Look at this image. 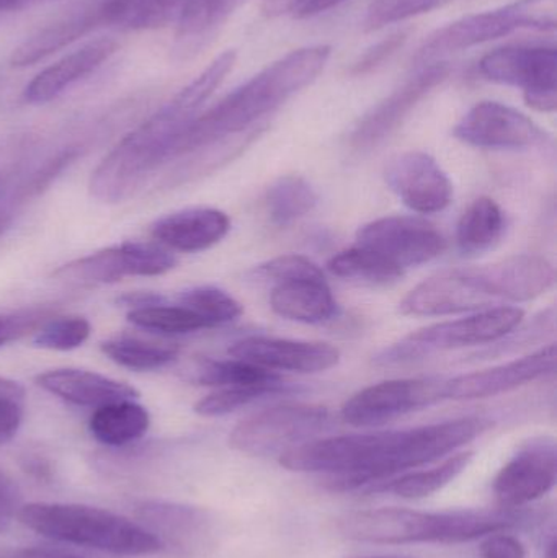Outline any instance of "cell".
Listing matches in <instances>:
<instances>
[{
	"label": "cell",
	"instance_id": "6da1fadb",
	"mask_svg": "<svg viewBox=\"0 0 557 558\" xmlns=\"http://www.w3.org/2000/svg\"><path fill=\"white\" fill-rule=\"evenodd\" d=\"M491 425L489 420L464 416L399 432L313 439L280 456V464L291 472L329 475L332 490H368L470 445Z\"/></svg>",
	"mask_w": 557,
	"mask_h": 558
},
{
	"label": "cell",
	"instance_id": "7a4b0ae2",
	"mask_svg": "<svg viewBox=\"0 0 557 558\" xmlns=\"http://www.w3.org/2000/svg\"><path fill=\"white\" fill-rule=\"evenodd\" d=\"M330 52L332 48L327 45L306 46L271 62L206 113L198 114L177 137L172 157L247 133L262 118L313 84L326 68Z\"/></svg>",
	"mask_w": 557,
	"mask_h": 558
},
{
	"label": "cell",
	"instance_id": "3957f363",
	"mask_svg": "<svg viewBox=\"0 0 557 558\" xmlns=\"http://www.w3.org/2000/svg\"><path fill=\"white\" fill-rule=\"evenodd\" d=\"M533 520V514L512 508L500 510L428 511L379 508L355 511L337 520V531L346 539L378 546L408 544H461L502 531L516 530Z\"/></svg>",
	"mask_w": 557,
	"mask_h": 558
},
{
	"label": "cell",
	"instance_id": "277c9868",
	"mask_svg": "<svg viewBox=\"0 0 557 558\" xmlns=\"http://www.w3.org/2000/svg\"><path fill=\"white\" fill-rule=\"evenodd\" d=\"M23 526L46 539L123 557L159 554L160 541L121 514L72 504H29L20 508Z\"/></svg>",
	"mask_w": 557,
	"mask_h": 558
},
{
	"label": "cell",
	"instance_id": "5b68a950",
	"mask_svg": "<svg viewBox=\"0 0 557 558\" xmlns=\"http://www.w3.org/2000/svg\"><path fill=\"white\" fill-rule=\"evenodd\" d=\"M193 120L172 101L160 108L124 136L94 170L88 183L92 196L108 205L130 198L160 163L172 157L177 137Z\"/></svg>",
	"mask_w": 557,
	"mask_h": 558
},
{
	"label": "cell",
	"instance_id": "8992f818",
	"mask_svg": "<svg viewBox=\"0 0 557 558\" xmlns=\"http://www.w3.org/2000/svg\"><path fill=\"white\" fill-rule=\"evenodd\" d=\"M557 0H516L509 5L483 13L463 16L444 28L437 29L415 54L419 68L434 64L438 59L493 39L512 35L519 29H555Z\"/></svg>",
	"mask_w": 557,
	"mask_h": 558
},
{
	"label": "cell",
	"instance_id": "52a82bcc",
	"mask_svg": "<svg viewBox=\"0 0 557 558\" xmlns=\"http://www.w3.org/2000/svg\"><path fill=\"white\" fill-rule=\"evenodd\" d=\"M523 317L525 312L522 308L497 305L458 320L440 322V324L421 328L402 338L391 348H386L376 357V363L383 366H399V364L421 360L435 351L496 343L507 337L510 331L516 330L522 324Z\"/></svg>",
	"mask_w": 557,
	"mask_h": 558
},
{
	"label": "cell",
	"instance_id": "ba28073f",
	"mask_svg": "<svg viewBox=\"0 0 557 558\" xmlns=\"http://www.w3.org/2000/svg\"><path fill=\"white\" fill-rule=\"evenodd\" d=\"M330 412L313 403H284L242 420L229 435V446L255 458L283 456L330 428Z\"/></svg>",
	"mask_w": 557,
	"mask_h": 558
},
{
	"label": "cell",
	"instance_id": "9c48e42d",
	"mask_svg": "<svg viewBox=\"0 0 557 558\" xmlns=\"http://www.w3.org/2000/svg\"><path fill=\"white\" fill-rule=\"evenodd\" d=\"M480 72L496 84L523 88L525 104L542 113L557 107V49L555 45L506 46L487 52Z\"/></svg>",
	"mask_w": 557,
	"mask_h": 558
},
{
	"label": "cell",
	"instance_id": "30bf717a",
	"mask_svg": "<svg viewBox=\"0 0 557 558\" xmlns=\"http://www.w3.org/2000/svg\"><path fill=\"white\" fill-rule=\"evenodd\" d=\"M444 379H392L373 384L353 393L343 403L342 415L347 425L372 428L385 425L399 416L441 402Z\"/></svg>",
	"mask_w": 557,
	"mask_h": 558
},
{
	"label": "cell",
	"instance_id": "8fae6325",
	"mask_svg": "<svg viewBox=\"0 0 557 558\" xmlns=\"http://www.w3.org/2000/svg\"><path fill=\"white\" fill-rule=\"evenodd\" d=\"M356 245L405 270L440 257L447 241L432 222L417 216H386L360 228Z\"/></svg>",
	"mask_w": 557,
	"mask_h": 558
},
{
	"label": "cell",
	"instance_id": "7c38bea8",
	"mask_svg": "<svg viewBox=\"0 0 557 558\" xmlns=\"http://www.w3.org/2000/svg\"><path fill=\"white\" fill-rule=\"evenodd\" d=\"M175 265L167 248L128 242L62 265L52 277L71 284H113L128 277H160Z\"/></svg>",
	"mask_w": 557,
	"mask_h": 558
},
{
	"label": "cell",
	"instance_id": "4fadbf2b",
	"mask_svg": "<svg viewBox=\"0 0 557 558\" xmlns=\"http://www.w3.org/2000/svg\"><path fill=\"white\" fill-rule=\"evenodd\" d=\"M557 481V446L552 436L523 442L494 478V495L502 508L526 507L548 495Z\"/></svg>",
	"mask_w": 557,
	"mask_h": 558
},
{
	"label": "cell",
	"instance_id": "5bb4252c",
	"mask_svg": "<svg viewBox=\"0 0 557 558\" xmlns=\"http://www.w3.org/2000/svg\"><path fill=\"white\" fill-rule=\"evenodd\" d=\"M141 526L179 557L206 556L216 546V523L209 511L190 505L147 500L136 507Z\"/></svg>",
	"mask_w": 557,
	"mask_h": 558
},
{
	"label": "cell",
	"instance_id": "9a60e30c",
	"mask_svg": "<svg viewBox=\"0 0 557 558\" xmlns=\"http://www.w3.org/2000/svg\"><path fill=\"white\" fill-rule=\"evenodd\" d=\"M450 72V64L444 61L419 68V71L409 77L401 87L383 98L356 123L350 134V146L356 150H366L378 146L404 123L411 111L428 94H432L434 88L447 81Z\"/></svg>",
	"mask_w": 557,
	"mask_h": 558
},
{
	"label": "cell",
	"instance_id": "2e32d148",
	"mask_svg": "<svg viewBox=\"0 0 557 558\" xmlns=\"http://www.w3.org/2000/svg\"><path fill=\"white\" fill-rule=\"evenodd\" d=\"M453 136L481 149L522 150L542 146L548 134L522 111L499 101H480L460 123Z\"/></svg>",
	"mask_w": 557,
	"mask_h": 558
},
{
	"label": "cell",
	"instance_id": "e0dca14e",
	"mask_svg": "<svg viewBox=\"0 0 557 558\" xmlns=\"http://www.w3.org/2000/svg\"><path fill=\"white\" fill-rule=\"evenodd\" d=\"M386 185L419 215L444 211L453 199V183L440 163L422 150H408L389 160Z\"/></svg>",
	"mask_w": 557,
	"mask_h": 558
},
{
	"label": "cell",
	"instance_id": "ac0fdd59",
	"mask_svg": "<svg viewBox=\"0 0 557 558\" xmlns=\"http://www.w3.org/2000/svg\"><path fill=\"white\" fill-rule=\"evenodd\" d=\"M556 367V344L543 347L520 360L499 364L489 369L474 371L461 376L444 379L441 399L477 400L489 399L519 389L548 376Z\"/></svg>",
	"mask_w": 557,
	"mask_h": 558
},
{
	"label": "cell",
	"instance_id": "d6986e66",
	"mask_svg": "<svg viewBox=\"0 0 557 558\" xmlns=\"http://www.w3.org/2000/svg\"><path fill=\"white\" fill-rule=\"evenodd\" d=\"M500 305L473 275L464 270L450 271L425 279L415 286L399 304L404 315L415 317H444V315L477 312Z\"/></svg>",
	"mask_w": 557,
	"mask_h": 558
},
{
	"label": "cell",
	"instance_id": "ffe728a7",
	"mask_svg": "<svg viewBox=\"0 0 557 558\" xmlns=\"http://www.w3.org/2000/svg\"><path fill=\"white\" fill-rule=\"evenodd\" d=\"M229 354L235 360L247 361L275 373H324L340 361L339 348L332 344L268 337L242 338L231 344Z\"/></svg>",
	"mask_w": 557,
	"mask_h": 558
},
{
	"label": "cell",
	"instance_id": "44dd1931",
	"mask_svg": "<svg viewBox=\"0 0 557 558\" xmlns=\"http://www.w3.org/2000/svg\"><path fill=\"white\" fill-rule=\"evenodd\" d=\"M496 302H525L553 288L556 279L552 262L540 255H512L496 264L468 268Z\"/></svg>",
	"mask_w": 557,
	"mask_h": 558
},
{
	"label": "cell",
	"instance_id": "7402d4cb",
	"mask_svg": "<svg viewBox=\"0 0 557 558\" xmlns=\"http://www.w3.org/2000/svg\"><path fill=\"white\" fill-rule=\"evenodd\" d=\"M118 41L108 36L92 39L71 54L59 59L55 64L39 72L28 85H26L25 100L32 105L48 104L58 98L62 92L77 84L82 78L97 71L104 62H107L118 51Z\"/></svg>",
	"mask_w": 557,
	"mask_h": 558
},
{
	"label": "cell",
	"instance_id": "603a6c76",
	"mask_svg": "<svg viewBox=\"0 0 557 558\" xmlns=\"http://www.w3.org/2000/svg\"><path fill=\"white\" fill-rule=\"evenodd\" d=\"M231 231V219L215 208H190L154 222L150 234L160 244L185 254L208 251Z\"/></svg>",
	"mask_w": 557,
	"mask_h": 558
},
{
	"label": "cell",
	"instance_id": "cb8c5ba5",
	"mask_svg": "<svg viewBox=\"0 0 557 558\" xmlns=\"http://www.w3.org/2000/svg\"><path fill=\"white\" fill-rule=\"evenodd\" d=\"M36 384L65 402L95 409L140 397V392L130 384L84 369L48 371L36 376Z\"/></svg>",
	"mask_w": 557,
	"mask_h": 558
},
{
	"label": "cell",
	"instance_id": "d4e9b609",
	"mask_svg": "<svg viewBox=\"0 0 557 558\" xmlns=\"http://www.w3.org/2000/svg\"><path fill=\"white\" fill-rule=\"evenodd\" d=\"M270 305L275 314L300 324H324L339 314L326 277L275 282Z\"/></svg>",
	"mask_w": 557,
	"mask_h": 558
},
{
	"label": "cell",
	"instance_id": "484cf974",
	"mask_svg": "<svg viewBox=\"0 0 557 558\" xmlns=\"http://www.w3.org/2000/svg\"><path fill=\"white\" fill-rule=\"evenodd\" d=\"M100 26L101 19L100 13H98V5L72 13L65 19L45 26L35 35L26 38L22 45L16 46L12 56H10V65L22 69L36 64L48 56L68 48L69 45L94 32V29L100 28Z\"/></svg>",
	"mask_w": 557,
	"mask_h": 558
},
{
	"label": "cell",
	"instance_id": "4316f807",
	"mask_svg": "<svg viewBox=\"0 0 557 558\" xmlns=\"http://www.w3.org/2000/svg\"><path fill=\"white\" fill-rule=\"evenodd\" d=\"M244 0H183L177 15V48L196 52Z\"/></svg>",
	"mask_w": 557,
	"mask_h": 558
},
{
	"label": "cell",
	"instance_id": "83f0119b",
	"mask_svg": "<svg viewBox=\"0 0 557 558\" xmlns=\"http://www.w3.org/2000/svg\"><path fill=\"white\" fill-rule=\"evenodd\" d=\"M182 379L198 386L232 387L251 386V384L283 383L280 374L265 367L255 366L247 361L211 360V357H195L189 361L180 371Z\"/></svg>",
	"mask_w": 557,
	"mask_h": 558
},
{
	"label": "cell",
	"instance_id": "f1b7e54d",
	"mask_svg": "<svg viewBox=\"0 0 557 558\" xmlns=\"http://www.w3.org/2000/svg\"><path fill=\"white\" fill-rule=\"evenodd\" d=\"M149 426V412L134 400L100 407L88 422L92 436L110 448H121L137 441L146 435Z\"/></svg>",
	"mask_w": 557,
	"mask_h": 558
},
{
	"label": "cell",
	"instance_id": "f546056e",
	"mask_svg": "<svg viewBox=\"0 0 557 558\" xmlns=\"http://www.w3.org/2000/svg\"><path fill=\"white\" fill-rule=\"evenodd\" d=\"M506 216L493 198L474 199L461 215L457 226L458 251L464 257H476L491 251L502 238Z\"/></svg>",
	"mask_w": 557,
	"mask_h": 558
},
{
	"label": "cell",
	"instance_id": "4dcf8cb0",
	"mask_svg": "<svg viewBox=\"0 0 557 558\" xmlns=\"http://www.w3.org/2000/svg\"><path fill=\"white\" fill-rule=\"evenodd\" d=\"M183 0H105L98 5L101 26L141 32L175 22Z\"/></svg>",
	"mask_w": 557,
	"mask_h": 558
},
{
	"label": "cell",
	"instance_id": "1f68e13d",
	"mask_svg": "<svg viewBox=\"0 0 557 558\" xmlns=\"http://www.w3.org/2000/svg\"><path fill=\"white\" fill-rule=\"evenodd\" d=\"M473 452H460L431 471L412 472V474L383 482L376 487H370L366 492L370 494L389 492V494L398 495L405 500H421V498L431 497L450 485L461 472L467 471L468 465L473 461Z\"/></svg>",
	"mask_w": 557,
	"mask_h": 558
},
{
	"label": "cell",
	"instance_id": "d6a6232c",
	"mask_svg": "<svg viewBox=\"0 0 557 558\" xmlns=\"http://www.w3.org/2000/svg\"><path fill=\"white\" fill-rule=\"evenodd\" d=\"M327 270L334 277L372 286L392 284L404 275V270L396 267L395 264L386 260L382 255L375 254L368 248L360 247V245L346 248V251L334 255L327 264Z\"/></svg>",
	"mask_w": 557,
	"mask_h": 558
},
{
	"label": "cell",
	"instance_id": "836d02e7",
	"mask_svg": "<svg viewBox=\"0 0 557 558\" xmlns=\"http://www.w3.org/2000/svg\"><path fill=\"white\" fill-rule=\"evenodd\" d=\"M316 190L298 175H284L271 183L265 196L270 221L277 226H290L310 215L317 205Z\"/></svg>",
	"mask_w": 557,
	"mask_h": 558
},
{
	"label": "cell",
	"instance_id": "e575fe53",
	"mask_svg": "<svg viewBox=\"0 0 557 558\" xmlns=\"http://www.w3.org/2000/svg\"><path fill=\"white\" fill-rule=\"evenodd\" d=\"M100 348L113 363L131 371L159 369L179 356V348L173 344L153 343L136 338L104 341Z\"/></svg>",
	"mask_w": 557,
	"mask_h": 558
},
{
	"label": "cell",
	"instance_id": "d590c367",
	"mask_svg": "<svg viewBox=\"0 0 557 558\" xmlns=\"http://www.w3.org/2000/svg\"><path fill=\"white\" fill-rule=\"evenodd\" d=\"M290 392H294L293 387L284 383L222 387L199 400L195 405V412L202 416H225L261 400L287 396Z\"/></svg>",
	"mask_w": 557,
	"mask_h": 558
},
{
	"label": "cell",
	"instance_id": "8d00e7d4",
	"mask_svg": "<svg viewBox=\"0 0 557 558\" xmlns=\"http://www.w3.org/2000/svg\"><path fill=\"white\" fill-rule=\"evenodd\" d=\"M179 304L198 315L208 328L229 324L242 315L241 302L215 286H196L180 292Z\"/></svg>",
	"mask_w": 557,
	"mask_h": 558
},
{
	"label": "cell",
	"instance_id": "74e56055",
	"mask_svg": "<svg viewBox=\"0 0 557 558\" xmlns=\"http://www.w3.org/2000/svg\"><path fill=\"white\" fill-rule=\"evenodd\" d=\"M128 320L154 333L182 335L208 328V325L183 305H153L128 312Z\"/></svg>",
	"mask_w": 557,
	"mask_h": 558
},
{
	"label": "cell",
	"instance_id": "f35d334b",
	"mask_svg": "<svg viewBox=\"0 0 557 558\" xmlns=\"http://www.w3.org/2000/svg\"><path fill=\"white\" fill-rule=\"evenodd\" d=\"M453 0H372L366 10L363 26L366 32L385 28L392 23L404 22L412 16L432 12Z\"/></svg>",
	"mask_w": 557,
	"mask_h": 558
},
{
	"label": "cell",
	"instance_id": "ab89813d",
	"mask_svg": "<svg viewBox=\"0 0 557 558\" xmlns=\"http://www.w3.org/2000/svg\"><path fill=\"white\" fill-rule=\"evenodd\" d=\"M90 324L84 317L48 320L33 338V344L45 350L69 351L82 347L90 337Z\"/></svg>",
	"mask_w": 557,
	"mask_h": 558
},
{
	"label": "cell",
	"instance_id": "60d3db41",
	"mask_svg": "<svg viewBox=\"0 0 557 558\" xmlns=\"http://www.w3.org/2000/svg\"><path fill=\"white\" fill-rule=\"evenodd\" d=\"M257 274L268 281L280 282L288 279L298 278H320L324 277L323 270L317 267L310 258L301 255H281L274 260L262 264L257 268Z\"/></svg>",
	"mask_w": 557,
	"mask_h": 558
},
{
	"label": "cell",
	"instance_id": "b9f144b4",
	"mask_svg": "<svg viewBox=\"0 0 557 558\" xmlns=\"http://www.w3.org/2000/svg\"><path fill=\"white\" fill-rule=\"evenodd\" d=\"M409 33H411L409 28L398 29V32L391 33V35L383 38L382 41L373 45L372 48L366 49V51L353 62L350 74L355 75V77L372 74L373 71H376L379 65L385 64L389 58H392V56L405 45Z\"/></svg>",
	"mask_w": 557,
	"mask_h": 558
},
{
	"label": "cell",
	"instance_id": "7bdbcfd3",
	"mask_svg": "<svg viewBox=\"0 0 557 558\" xmlns=\"http://www.w3.org/2000/svg\"><path fill=\"white\" fill-rule=\"evenodd\" d=\"M49 308H32L19 314L0 315V348L25 335L38 331L51 318Z\"/></svg>",
	"mask_w": 557,
	"mask_h": 558
},
{
	"label": "cell",
	"instance_id": "ee69618b",
	"mask_svg": "<svg viewBox=\"0 0 557 558\" xmlns=\"http://www.w3.org/2000/svg\"><path fill=\"white\" fill-rule=\"evenodd\" d=\"M22 508V494L19 485L5 471L0 469V533L12 526Z\"/></svg>",
	"mask_w": 557,
	"mask_h": 558
},
{
	"label": "cell",
	"instance_id": "f6af8a7d",
	"mask_svg": "<svg viewBox=\"0 0 557 558\" xmlns=\"http://www.w3.org/2000/svg\"><path fill=\"white\" fill-rule=\"evenodd\" d=\"M483 558H525V547L517 537L502 533L489 534L480 546Z\"/></svg>",
	"mask_w": 557,
	"mask_h": 558
},
{
	"label": "cell",
	"instance_id": "bcb514c9",
	"mask_svg": "<svg viewBox=\"0 0 557 558\" xmlns=\"http://www.w3.org/2000/svg\"><path fill=\"white\" fill-rule=\"evenodd\" d=\"M23 422V403L0 399V446L15 438Z\"/></svg>",
	"mask_w": 557,
	"mask_h": 558
},
{
	"label": "cell",
	"instance_id": "7dc6e473",
	"mask_svg": "<svg viewBox=\"0 0 557 558\" xmlns=\"http://www.w3.org/2000/svg\"><path fill=\"white\" fill-rule=\"evenodd\" d=\"M166 302L167 299L162 294L153 291L124 292L117 298V304L130 308V311L153 307V305L166 304Z\"/></svg>",
	"mask_w": 557,
	"mask_h": 558
},
{
	"label": "cell",
	"instance_id": "c3c4849f",
	"mask_svg": "<svg viewBox=\"0 0 557 558\" xmlns=\"http://www.w3.org/2000/svg\"><path fill=\"white\" fill-rule=\"evenodd\" d=\"M307 0H264L262 10L267 16L283 15V13H296Z\"/></svg>",
	"mask_w": 557,
	"mask_h": 558
},
{
	"label": "cell",
	"instance_id": "681fc988",
	"mask_svg": "<svg viewBox=\"0 0 557 558\" xmlns=\"http://www.w3.org/2000/svg\"><path fill=\"white\" fill-rule=\"evenodd\" d=\"M346 0H307L296 13L294 19H310V16L319 15V13L327 12L334 7L340 5Z\"/></svg>",
	"mask_w": 557,
	"mask_h": 558
},
{
	"label": "cell",
	"instance_id": "f907efd6",
	"mask_svg": "<svg viewBox=\"0 0 557 558\" xmlns=\"http://www.w3.org/2000/svg\"><path fill=\"white\" fill-rule=\"evenodd\" d=\"M25 387L22 384L7 379V377H0V399L25 403Z\"/></svg>",
	"mask_w": 557,
	"mask_h": 558
},
{
	"label": "cell",
	"instance_id": "816d5d0a",
	"mask_svg": "<svg viewBox=\"0 0 557 558\" xmlns=\"http://www.w3.org/2000/svg\"><path fill=\"white\" fill-rule=\"evenodd\" d=\"M13 558H81L72 554L62 553V550L51 549H25L16 553Z\"/></svg>",
	"mask_w": 557,
	"mask_h": 558
},
{
	"label": "cell",
	"instance_id": "f5cc1de1",
	"mask_svg": "<svg viewBox=\"0 0 557 558\" xmlns=\"http://www.w3.org/2000/svg\"><path fill=\"white\" fill-rule=\"evenodd\" d=\"M43 2H48V0H0V13L19 12L26 7Z\"/></svg>",
	"mask_w": 557,
	"mask_h": 558
},
{
	"label": "cell",
	"instance_id": "db71d44e",
	"mask_svg": "<svg viewBox=\"0 0 557 558\" xmlns=\"http://www.w3.org/2000/svg\"><path fill=\"white\" fill-rule=\"evenodd\" d=\"M26 471L32 472V474L36 475L38 478H48L51 469H49V465L46 464L45 461H41L39 458H35L29 459V462L26 461Z\"/></svg>",
	"mask_w": 557,
	"mask_h": 558
},
{
	"label": "cell",
	"instance_id": "11a10c76",
	"mask_svg": "<svg viewBox=\"0 0 557 558\" xmlns=\"http://www.w3.org/2000/svg\"><path fill=\"white\" fill-rule=\"evenodd\" d=\"M556 534L555 530L549 533V539L545 543V553H543V558H556Z\"/></svg>",
	"mask_w": 557,
	"mask_h": 558
},
{
	"label": "cell",
	"instance_id": "9f6ffc18",
	"mask_svg": "<svg viewBox=\"0 0 557 558\" xmlns=\"http://www.w3.org/2000/svg\"><path fill=\"white\" fill-rule=\"evenodd\" d=\"M7 226H9V218H7L5 213L0 209V235L3 234V231H5Z\"/></svg>",
	"mask_w": 557,
	"mask_h": 558
},
{
	"label": "cell",
	"instance_id": "6f0895ef",
	"mask_svg": "<svg viewBox=\"0 0 557 558\" xmlns=\"http://www.w3.org/2000/svg\"><path fill=\"white\" fill-rule=\"evenodd\" d=\"M360 558H399V557H360Z\"/></svg>",
	"mask_w": 557,
	"mask_h": 558
}]
</instances>
